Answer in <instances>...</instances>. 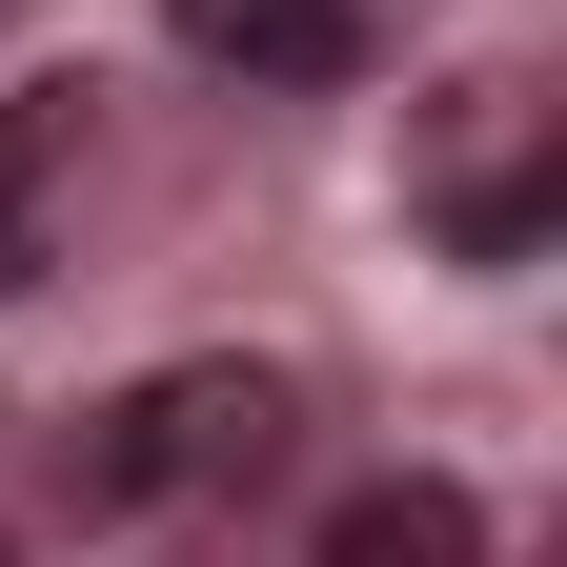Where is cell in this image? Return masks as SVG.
<instances>
[{
  "label": "cell",
  "instance_id": "277c9868",
  "mask_svg": "<svg viewBox=\"0 0 567 567\" xmlns=\"http://www.w3.org/2000/svg\"><path fill=\"white\" fill-rule=\"evenodd\" d=\"M324 567H486V507L466 486H365V507L324 527Z\"/></svg>",
  "mask_w": 567,
  "mask_h": 567
},
{
  "label": "cell",
  "instance_id": "6da1fadb",
  "mask_svg": "<svg viewBox=\"0 0 567 567\" xmlns=\"http://www.w3.org/2000/svg\"><path fill=\"white\" fill-rule=\"evenodd\" d=\"M405 224L446 244V264H486V284H527L547 224H567V102L507 82V61H486V82H446V102L405 122Z\"/></svg>",
  "mask_w": 567,
  "mask_h": 567
},
{
  "label": "cell",
  "instance_id": "5b68a950",
  "mask_svg": "<svg viewBox=\"0 0 567 567\" xmlns=\"http://www.w3.org/2000/svg\"><path fill=\"white\" fill-rule=\"evenodd\" d=\"M61 142H82V82H21V102H0V284H41V183H61Z\"/></svg>",
  "mask_w": 567,
  "mask_h": 567
},
{
  "label": "cell",
  "instance_id": "7a4b0ae2",
  "mask_svg": "<svg viewBox=\"0 0 567 567\" xmlns=\"http://www.w3.org/2000/svg\"><path fill=\"white\" fill-rule=\"evenodd\" d=\"M284 446V385L264 365H163L82 425V507H183V486H244Z\"/></svg>",
  "mask_w": 567,
  "mask_h": 567
},
{
  "label": "cell",
  "instance_id": "3957f363",
  "mask_svg": "<svg viewBox=\"0 0 567 567\" xmlns=\"http://www.w3.org/2000/svg\"><path fill=\"white\" fill-rule=\"evenodd\" d=\"M163 41H183V61H224V82H264V102L365 82V0H163Z\"/></svg>",
  "mask_w": 567,
  "mask_h": 567
}]
</instances>
